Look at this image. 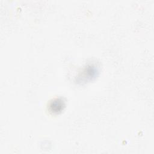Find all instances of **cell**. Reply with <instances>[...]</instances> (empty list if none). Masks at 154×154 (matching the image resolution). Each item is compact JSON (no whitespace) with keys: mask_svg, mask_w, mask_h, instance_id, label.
I'll return each instance as SVG.
<instances>
[{"mask_svg":"<svg viewBox=\"0 0 154 154\" xmlns=\"http://www.w3.org/2000/svg\"><path fill=\"white\" fill-rule=\"evenodd\" d=\"M50 108L51 110L53 112H59L62 109H63V107L64 106V103L63 100H62L60 99H56L54 100L52 102L50 103Z\"/></svg>","mask_w":154,"mask_h":154,"instance_id":"obj_1","label":"cell"}]
</instances>
